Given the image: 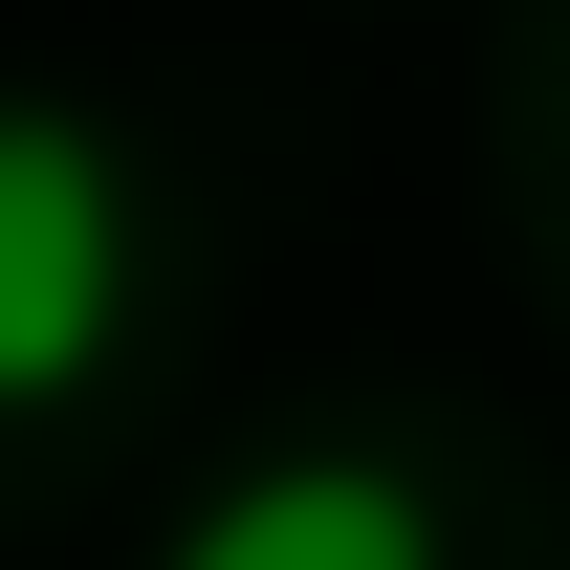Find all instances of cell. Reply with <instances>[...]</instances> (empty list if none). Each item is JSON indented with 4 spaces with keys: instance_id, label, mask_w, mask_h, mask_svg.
Here are the masks:
<instances>
[{
    "instance_id": "obj_1",
    "label": "cell",
    "mask_w": 570,
    "mask_h": 570,
    "mask_svg": "<svg viewBox=\"0 0 570 570\" xmlns=\"http://www.w3.org/2000/svg\"><path fill=\"white\" fill-rule=\"evenodd\" d=\"M132 285H154V219H132V154L0 88V417H45L132 352Z\"/></svg>"
},
{
    "instance_id": "obj_2",
    "label": "cell",
    "mask_w": 570,
    "mask_h": 570,
    "mask_svg": "<svg viewBox=\"0 0 570 570\" xmlns=\"http://www.w3.org/2000/svg\"><path fill=\"white\" fill-rule=\"evenodd\" d=\"M154 570H439V504L395 483L373 439H285V461H242Z\"/></svg>"
}]
</instances>
